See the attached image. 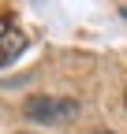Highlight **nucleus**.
I'll list each match as a JSON object with an SVG mask.
<instances>
[{"label": "nucleus", "instance_id": "nucleus-1", "mask_svg": "<svg viewBox=\"0 0 127 134\" xmlns=\"http://www.w3.org/2000/svg\"><path fill=\"white\" fill-rule=\"evenodd\" d=\"M23 112H26V119H34V123H67V119L78 115V100L38 93V97H30L23 104Z\"/></svg>", "mask_w": 127, "mask_h": 134}, {"label": "nucleus", "instance_id": "nucleus-2", "mask_svg": "<svg viewBox=\"0 0 127 134\" xmlns=\"http://www.w3.org/2000/svg\"><path fill=\"white\" fill-rule=\"evenodd\" d=\"M0 30H4V67H11L15 60L23 56V48H26V37L19 34V26H15V19L8 15L4 23H0Z\"/></svg>", "mask_w": 127, "mask_h": 134}, {"label": "nucleus", "instance_id": "nucleus-3", "mask_svg": "<svg viewBox=\"0 0 127 134\" xmlns=\"http://www.w3.org/2000/svg\"><path fill=\"white\" fill-rule=\"evenodd\" d=\"M123 104H127V90H123Z\"/></svg>", "mask_w": 127, "mask_h": 134}, {"label": "nucleus", "instance_id": "nucleus-4", "mask_svg": "<svg viewBox=\"0 0 127 134\" xmlns=\"http://www.w3.org/2000/svg\"><path fill=\"white\" fill-rule=\"evenodd\" d=\"M123 19H127V8H123Z\"/></svg>", "mask_w": 127, "mask_h": 134}]
</instances>
